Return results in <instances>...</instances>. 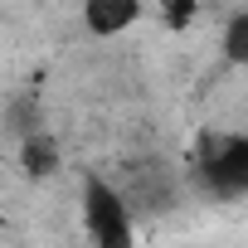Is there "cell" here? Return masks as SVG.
<instances>
[{
  "label": "cell",
  "mask_w": 248,
  "mask_h": 248,
  "mask_svg": "<svg viewBox=\"0 0 248 248\" xmlns=\"http://www.w3.org/2000/svg\"><path fill=\"white\" fill-rule=\"evenodd\" d=\"M156 5H161V15H166V25H170V30H190L204 0H156Z\"/></svg>",
  "instance_id": "52a82bcc"
},
{
  "label": "cell",
  "mask_w": 248,
  "mask_h": 248,
  "mask_svg": "<svg viewBox=\"0 0 248 248\" xmlns=\"http://www.w3.org/2000/svg\"><path fill=\"white\" fill-rule=\"evenodd\" d=\"M224 59H229L233 68L248 63V10H233V15L224 20Z\"/></svg>",
  "instance_id": "8992f818"
},
{
  "label": "cell",
  "mask_w": 248,
  "mask_h": 248,
  "mask_svg": "<svg viewBox=\"0 0 248 248\" xmlns=\"http://www.w3.org/2000/svg\"><path fill=\"white\" fill-rule=\"evenodd\" d=\"M78 204H83V233L102 248H127L137 238V214L132 204L122 200L117 180L88 170L83 175V190H78Z\"/></svg>",
  "instance_id": "7a4b0ae2"
},
{
  "label": "cell",
  "mask_w": 248,
  "mask_h": 248,
  "mask_svg": "<svg viewBox=\"0 0 248 248\" xmlns=\"http://www.w3.org/2000/svg\"><path fill=\"white\" fill-rule=\"evenodd\" d=\"M78 10L93 39H117L146 15V0H78Z\"/></svg>",
  "instance_id": "277c9868"
},
{
  "label": "cell",
  "mask_w": 248,
  "mask_h": 248,
  "mask_svg": "<svg viewBox=\"0 0 248 248\" xmlns=\"http://www.w3.org/2000/svg\"><path fill=\"white\" fill-rule=\"evenodd\" d=\"M185 185H195L214 204H238L248 195V137L243 132H204L195 141Z\"/></svg>",
  "instance_id": "6da1fadb"
},
{
  "label": "cell",
  "mask_w": 248,
  "mask_h": 248,
  "mask_svg": "<svg viewBox=\"0 0 248 248\" xmlns=\"http://www.w3.org/2000/svg\"><path fill=\"white\" fill-rule=\"evenodd\" d=\"M117 190H122V200L132 204L137 219H156V214H170V209L180 204L185 175H175V170H170L166 161H156V156H141V161H127Z\"/></svg>",
  "instance_id": "3957f363"
},
{
  "label": "cell",
  "mask_w": 248,
  "mask_h": 248,
  "mask_svg": "<svg viewBox=\"0 0 248 248\" xmlns=\"http://www.w3.org/2000/svg\"><path fill=\"white\" fill-rule=\"evenodd\" d=\"M15 156H20V170H25L30 180H49V175H59V166H63L59 137H54V132H44V127H30V132H20V141H15Z\"/></svg>",
  "instance_id": "5b68a950"
}]
</instances>
